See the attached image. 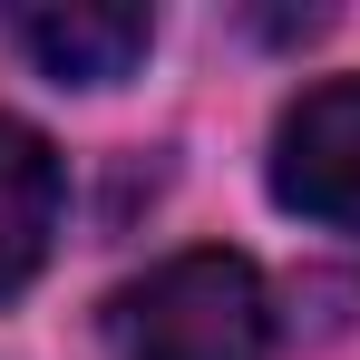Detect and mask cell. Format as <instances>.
Segmentation results:
<instances>
[{"mask_svg": "<svg viewBox=\"0 0 360 360\" xmlns=\"http://www.w3.org/2000/svg\"><path fill=\"white\" fill-rule=\"evenodd\" d=\"M273 195L311 214V224H341L360 234V78H321L302 88L283 127H273Z\"/></svg>", "mask_w": 360, "mask_h": 360, "instance_id": "obj_2", "label": "cell"}, {"mask_svg": "<svg viewBox=\"0 0 360 360\" xmlns=\"http://www.w3.org/2000/svg\"><path fill=\"white\" fill-rule=\"evenodd\" d=\"M10 39L59 88H117L156 49V20L127 10V0H39V10H10Z\"/></svg>", "mask_w": 360, "mask_h": 360, "instance_id": "obj_3", "label": "cell"}, {"mask_svg": "<svg viewBox=\"0 0 360 360\" xmlns=\"http://www.w3.org/2000/svg\"><path fill=\"white\" fill-rule=\"evenodd\" d=\"M117 360H273V292L243 253H176L108 302Z\"/></svg>", "mask_w": 360, "mask_h": 360, "instance_id": "obj_1", "label": "cell"}, {"mask_svg": "<svg viewBox=\"0 0 360 360\" xmlns=\"http://www.w3.org/2000/svg\"><path fill=\"white\" fill-rule=\"evenodd\" d=\"M59 146L39 136V127L0 117V302L20 292L39 263H49V234H59Z\"/></svg>", "mask_w": 360, "mask_h": 360, "instance_id": "obj_4", "label": "cell"}]
</instances>
